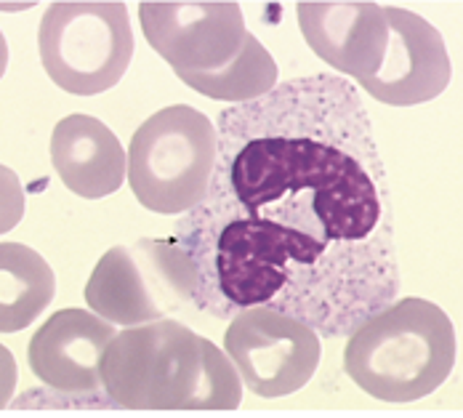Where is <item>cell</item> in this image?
I'll return each instance as SVG.
<instances>
[{"mask_svg":"<svg viewBox=\"0 0 463 418\" xmlns=\"http://www.w3.org/2000/svg\"><path fill=\"white\" fill-rule=\"evenodd\" d=\"M203 336L176 320L115 333L101 357V392L126 411H186L197 386Z\"/></svg>","mask_w":463,"mask_h":418,"instance_id":"4","label":"cell"},{"mask_svg":"<svg viewBox=\"0 0 463 418\" xmlns=\"http://www.w3.org/2000/svg\"><path fill=\"white\" fill-rule=\"evenodd\" d=\"M48 78L67 93L109 91L134 59V30L123 3H53L38 27Z\"/></svg>","mask_w":463,"mask_h":418,"instance_id":"5","label":"cell"},{"mask_svg":"<svg viewBox=\"0 0 463 418\" xmlns=\"http://www.w3.org/2000/svg\"><path fill=\"white\" fill-rule=\"evenodd\" d=\"M24 216V186L19 176L0 166V234L11 233Z\"/></svg>","mask_w":463,"mask_h":418,"instance_id":"15","label":"cell"},{"mask_svg":"<svg viewBox=\"0 0 463 418\" xmlns=\"http://www.w3.org/2000/svg\"><path fill=\"white\" fill-rule=\"evenodd\" d=\"M56 293L48 261L22 242H0V333L33 326Z\"/></svg>","mask_w":463,"mask_h":418,"instance_id":"12","label":"cell"},{"mask_svg":"<svg viewBox=\"0 0 463 418\" xmlns=\"http://www.w3.org/2000/svg\"><path fill=\"white\" fill-rule=\"evenodd\" d=\"M19 384V371H16V360L14 355L0 344V408H5L16 392Z\"/></svg>","mask_w":463,"mask_h":418,"instance_id":"16","label":"cell"},{"mask_svg":"<svg viewBox=\"0 0 463 418\" xmlns=\"http://www.w3.org/2000/svg\"><path fill=\"white\" fill-rule=\"evenodd\" d=\"M176 75L192 91L203 93L208 99L230 101V104L259 99L279 83L278 64L272 53L250 33L245 35L242 48L227 64L213 67V70H200V72H176Z\"/></svg>","mask_w":463,"mask_h":418,"instance_id":"13","label":"cell"},{"mask_svg":"<svg viewBox=\"0 0 463 418\" xmlns=\"http://www.w3.org/2000/svg\"><path fill=\"white\" fill-rule=\"evenodd\" d=\"M115 326L83 309H59L35 330L27 360L35 378L70 397H96L101 392V357Z\"/></svg>","mask_w":463,"mask_h":418,"instance_id":"9","label":"cell"},{"mask_svg":"<svg viewBox=\"0 0 463 418\" xmlns=\"http://www.w3.org/2000/svg\"><path fill=\"white\" fill-rule=\"evenodd\" d=\"M205 197L176 240L192 304L232 320L275 307L346 338L400 293L386 168L357 89L333 72L278 83L227 107Z\"/></svg>","mask_w":463,"mask_h":418,"instance_id":"1","label":"cell"},{"mask_svg":"<svg viewBox=\"0 0 463 418\" xmlns=\"http://www.w3.org/2000/svg\"><path fill=\"white\" fill-rule=\"evenodd\" d=\"M194 285V264L176 237L139 240L109 248L99 259L86 285V304L107 323L131 328L192 304Z\"/></svg>","mask_w":463,"mask_h":418,"instance_id":"6","label":"cell"},{"mask_svg":"<svg viewBox=\"0 0 463 418\" xmlns=\"http://www.w3.org/2000/svg\"><path fill=\"white\" fill-rule=\"evenodd\" d=\"M219 131L200 109L174 104L137 128L128 147V185L146 211L179 216L211 185Z\"/></svg>","mask_w":463,"mask_h":418,"instance_id":"3","label":"cell"},{"mask_svg":"<svg viewBox=\"0 0 463 418\" xmlns=\"http://www.w3.org/2000/svg\"><path fill=\"white\" fill-rule=\"evenodd\" d=\"M320 333L275 307L237 312L224 333V352L242 384L259 397H288L304 389L320 366Z\"/></svg>","mask_w":463,"mask_h":418,"instance_id":"7","label":"cell"},{"mask_svg":"<svg viewBox=\"0 0 463 418\" xmlns=\"http://www.w3.org/2000/svg\"><path fill=\"white\" fill-rule=\"evenodd\" d=\"M344 368L381 403H416L445 384L456 363V330L426 299H394L346 336Z\"/></svg>","mask_w":463,"mask_h":418,"instance_id":"2","label":"cell"},{"mask_svg":"<svg viewBox=\"0 0 463 418\" xmlns=\"http://www.w3.org/2000/svg\"><path fill=\"white\" fill-rule=\"evenodd\" d=\"M51 163L61 185L83 200H101L118 192L128 174L123 144L91 115H70L56 123Z\"/></svg>","mask_w":463,"mask_h":418,"instance_id":"10","label":"cell"},{"mask_svg":"<svg viewBox=\"0 0 463 418\" xmlns=\"http://www.w3.org/2000/svg\"><path fill=\"white\" fill-rule=\"evenodd\" d=\"M386 16L397 27V64H392L389 72L371 78L365 89L394 104L434 96L448 83V56L437 33L402 11H386Z\"/></svg>","mask_w":463,"mask_h":418,"instance_id":"11","label":"cell"},{"mask_svg":"<svg viewBox=\"0 0 463 418\" xmlns=\"http://www.w3.org/2000/svg\"><path fill=\"white\" fill-rule=\"evenodd\" d=\"M5 64H8V46H5L3 33H0V78H3V72H5Z\"/></svg>","mask_w":463,"mask_h":418,"instance_id":"17","label":"cell"},{"mask_svg":"<svg viewBox=\"0 0 463 418\" xmlns=\"http://www.w3.org/2000/svg\"><path fill=\"white\" fill-rule=\"evenodd\" d=\"M242 375L224 349L203 338V360L197 386L186 411H234L242 403Z\"/></svg>","mask_w":463,"mask_h":418,"instance_id":"14","label":"cell"},{"mask_svg":"<svg viewBox=\"0 0 463 418\" xmlns=\"http://www.w3.org/2000/svg\"><path fill=\"white\" fill-rule=\"evenodd\" d=\"M141 30L174 72H200L227 64L245 43L237 3H141Z\"/></svg>","mask_w":463,"mask_h":418,"instance_id":"8","label":"cell"}]
</instances>
